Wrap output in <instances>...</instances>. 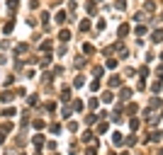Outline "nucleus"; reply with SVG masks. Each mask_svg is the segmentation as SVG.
Here are the masks:
<instances>
[{"label":"nucleus","instance_id":"nucleus-32","mask_svg":"<svg viewBox=\"0 0 163 155\" xmlns=\"http://www.w3.org/2000/svg\"><path fill=\"white\" fill-rule=\"evenodd\" d=\"M88 104H90V109H98L100 99H98V97H90V102H88Z\"/></svg>","mask_w":163,"mask_h":155},{"label":"nucleus","instance_id":"nucleus-48","mask_svg":"<svg viewBox=\"0 0 163 155\" xmlns=\"http://www.w3.org/2000/svg\"><path fill=\"white\" fill-rule=\"evenodd\" d=\"M68 131H73V133H76V131H78V124H76V121H71V124H68Z\"/></svg>","mask_w":163,"mask_h":155},{"label":"nucleus","instance_id":"nucleus-1","mask_svg":"<svg viewBox=\"0 0 163 155\" xmlns=\"http://www.w3.org/2000/svg\"><path fill=\"white\" fill-rule=\"evenodd\" d=\"M107 85H110V87H112V90H114V87H122V85H124V80H122V78H119V75H112V78H110V80H107Z\"/></svg>","mask_w":163,"mask_h":155},{"label":"nucleus","instance_id":"nucleus-8","mask_svg":"<svg viewBox=\"0 0 163 155\" xmlns=\"http://www.w3.org/2000/svg\"><path fill=\"white\" fill-rule=\"evenodd\" d=\"M12 97H15V92H10V90H5V92L0 94V102H5V104H7V102H12Z\"/></svg>","mask_w":163,"mask_h":155},{"label":"nucleus","instance_id":"nucleus-4","mask_svg":"<svg viewBox=\"0 0 163 155\" xmlns=\"http://www.w3.org/2000/svg\"><path fill=\"white\" fill-rule=\"evenodd\" d=\"M161 107H163L161 99H158V97H151V102H149V109L153 112V109H161Z\"/></svg>","mask_w":163,"mask_h":155},{"label":"nucleus","instance_id":"nucleus-53","mask_svg":"<svg viewBox=\"0 0 163 155\" xmlns=\"http://www.w3.org/2000/svg\"><path fill=\"white\" fill-rule=\"evenodd\" d=\"M161 119H163V112H161Z\"/></svg>","mask_w":163,"mask_h":155},{"label":"nucleus","instance_id":"nucleus-43","mask_svg":"<svg viewBox=\"0 0 163 155\" xmlns=\"http://www.w3.org/2000/svg\"><path fill=\"white\" fill-rule=\"evenodd\" d=\"M136 34H139V36H144V34H146V27H144V24H139V27H136Z\"/></svg>","mask_w":163,"mask_h":155},{"label":"nucleus","instance_id":"nucleus-23","mask_svg":"<svg viewBox=\"0 0 163 155\" xmlns=\"http://www.w3.org/2000/svg\"><path fill=\"white\" fill-rule=\"evenodd\" d=\"M78 29H80V31H88V29H90V20H83V22L78 24Z\"/></svg>","mask_w":163,"mask_h":155},{"label":"nucleus","instance_id":"nucleus-30","mask_svg":"<svg viewBox=\"0 0 163 155\" xmlns=\"http://www.w3.org/2000/svg\"><path fill=\"white\" fill-rule=\"evenodd\" d=\"M139 126H141V121H139V119H131V121H129V128H131V131H136Z\"/></svg>","mask_w":163,"mask_h":155},{"label":"nucleus","instance_id":"nucleus-19","mask_svg":"<svg viewBox=\"0 0 163 155\" xmlns=\"http://www.w3.org/2000/svg\"><path fill=\"white\" fill-rule=\"evenodd\" d=\"M71 99V87H64L61 90V102H68Z\"/></svg>","mask_w":163,"mask_h":155},{"label":"nucleus","instance_id":"nucleus-49","mask_svg":"<svg viewBox=\"0 0 163 155\" xmlns=\"http://www.w3.org/2000/svg\"><path fill=\"white\" fill-rule=\"evenodd\" d=\"M156 75H158V80L163 78V65H158V68H156Z\"/></svg>","mask_w":163,"mask_h":155},{"label":"nucleus","instance_id":"nucleus-52","mask_svg":"<svg viewBox=\"0 0 163 155\" xmlns=\"http://www.w3.org/2000/svg\"><path fill=\"white\" fill-rule=\"evenodd\" d=\"M34 155H41V153H39V150H37V153H34Z\"/></svg>","mask_w":163,"mask_h":155},{"label":"nucleus","instance_id":"nucleus-10","mask_svg":"<svg viewBox=\"0 0 163 155\" xmlns=\"http://www.w3.org/2000/svg\"><path fill=\"white\" fill-rule=\"evenodd\" d=\"M39 49H41V51H51V49H54V41H51V39H49V41H41Z\"/></svg>","mask_w":163,"mask_h":155},{"label":"nucleus","instance_id":"nucleus-17","mask_svg":"<svg viewBox=\"0 0 163 155\" xmlns=\"http://www.w3.org/2000/svg\"><path fill=\"white\" fill-rule=\"evenodd\" d=\"M15 114H17V109H15V107H7V109L2 112V116H5V119H10V116H15Z\"/></svg>","mask_w":163,"mask_h":155},{"label":"nucleus","instance_id":"nucleus-26","mask_svg":"<svg viewBox=\"0 0 163 155\" xmlns=\"http://www.w3.org/2000/svg\"><path fill=\"white\" fill-rule=\"evenodd\" d=\"M27 49H29V46H27V44H17V46H15V54H25V51H27Z\"/></svg>","mask_w":163,"mask_h":155},{"label":"nucleus","instance_id":"nucleus-37","mask_svg":"<svg viewBox=\"0 0 163 155\" xmlns=\"http://www.w3.org/2000/svg\"><path fill=\"white\" fill-rule=\"evenodd\" d=\"M139 75H141V78H149V68L141 65V68H139Z\"/></svg>","mask_w":163,"mask_h":155},{"label":"nucleus","instance_id":"nucleus-34","mask_svg":"<svg viewBox=\"0 0 163 155\" xmlns=\"http://www.w3.org/2000/svg\"><path fill=\"white\" fill-rule=\"evenodd\" d=\"M90 90H93V92H98V90H100V80H98V78L90 83Z\"/></svg>","mask_w":163,"mask_h":155},{"label":"nucleus","instance_id":"nucleus-54","mask_svg":"<svg viewBox=\"0 0 163 155\" xmlns=\"http://www.w3.org/2000/svg\"><path fill=\"white\" fill-rule=\"evenodd\" d=\"M161 61H163V54H161Z\"/></svg>","mask_w":163,"mask_h":155},{"label":"nucleus","instance_id":"nucleus-45","mask_svg":"<svg viewBox=\"0 0 163 155\" xmlns=\"http://www.w3.org/2000/svg\"><path fill=\"white\" fill-rule=\"evenodd\" d=\"M102 73H105V68H102V65H95V78H100Z\"/></svg>","mask_w":163,"mask_h":155},{"label":"nucleus","instance_id":"nucleus-6","mask_svg":"<svg viewBox=\"0 0 163 155\" xmlns=\"http://www.w3.org/2000/svg\"><path fill=\"white\" fill-rule=\"evenodd\" d=\"M122 143H124L122 133H119V131H114V133H112V146H122Z\"/></svg>","mask_w":163,"mask_h":155},{"label":"nucleus","instance_id":"nucleus-13","mask_svg":"<svg viewBox=\"0 0 163 155\" xmlns=\"http://www.w3.org/2000/svg\"><path fill=\"white\" fill-rule=\"evenodd\" d=\"M56 22H59V24H66V22H68V17H66L64 10H61V12H56Z\"/></svg>","mask_w":163,"mask_h":155},{"label":"nucleus","instance_id":"nucleus-42","mask_svg":"<svg viewBox=\"0 0 163 155\" xmlns=\"http://www.w3.org/2000/svg\"><path fill=\"white\" fill-rule=\"evenodd\" d=\"M44 109H46V112H54V109H56V102H46V107H44Z\"/></svg>","mask_w":163,"mask_h":155},{"label":"nucleus","instance_id":"nucleus-24","mask_svg":"<svg viewBox=\"0 0 163 155\" xmlns=\"http://www.w3.org/2000/svg\"><path fill=\"white\" fill-rule=\"evenodd\" d=\"M85 155H98V143H95V146H88V148H85Z\"/></svg>","mask_w":163,"mask_h":155},{"label":"nucleus","instance_id":"nucleus-41","mask_svg":"<svg viewBox=\"0 0 163 155\" xmlns=\"http://www.w3.org/2000/svg\"><path fill=\"white\" fill-rule=\"evenodd\" d=\"M151 90H153V92H161V80H156V83L151 85Z\"/></svg>","mask_w":163,"mask_h":155},{"label":"nucleus","instance_id":"nucleus-44","mask_svg":"<svg viewBox=\"0 0 163 155\" xmlns=\"http://www.w3.org/2000/svg\"><path fill=\"white\" fill-rule=\"evenodd\" d=\"M127 112H129V114H136V112H139V107H136V104H129V107H127Z\"/></svg>","mask_w":163,"mask_h":155},{"label":"nucleus","instance_id":"nucleus-50","mask_svg":"<svg viewBox=\"0 0 163 155\" xmlns=\"http://www.w3.org/2000/svg\"><path fill=\"white\" fill-rule=\"evenodd\" d=\"M158 155H163V148H161V150H158Z\"/></svg>","mask_w":163,"mask_h":155},{"label":"nucleus","instance_id":"nucleus-22","mask_svg":"<svg viewBox=\"0 0 163 155\" xmlns=\"http://www.w3.org/2000/svg\"><path fill=\"white\" fill-rule=\"evenodd\" d=\"M17 7H20V2H17V0H7V10H10V12H15Z\"/></svg>","mask_w":163,"mask_h":155},{"label":"nucleus","instance_id":"nucleus-3","mask_svg":"<svg viewBox=\"0 0 163 155\" xmlns=\"http://www.w3.org/2000/svg\"><path fill=\"white\" fill-rule=\"evenodd\" d=\"M151 41H153V44H161V41H163V29H153V34H151Z\"/></svg>","mask_w":163,"mask_h":155},{"label":"nucleus","instance_id":"nucleus-16","mask_svg":"<svg viewBox=\"0 0 163 155\" xmlns=\"http://www.w3.org/2000/svg\"><path fill=\"white\" fill-rule=\"evenodd\" d=\"M85 85V78L83 75H76V80H73V87H83Z\"/></svg>","mask_w":163,"mask_h":155},{"label":"nucleus","instance_id":"nucleus-33","mask_svg":"<svg viewBox=\"0 0 163 155\" xmlns=\"http://www.w3.org/2000/svg\"><path fill=\"white\" fill-rule=\"evenodd\" d=\"M100 116H95V114H90V116H85V124L90 126V124H95V121H98Z\"/></svg>","mask_w":163,"mask_h":155},{"label":"nucleus","instance_id":"nucleus-28","mask_svg":"<svg viewBox=\"0 0 163 155\" xmlns=\"http://www.w3.org/2000/svg\"><path fill=\"white\" fill-rule=\"evenodd\" d=\"M49 131H51V133H56V136H59V133H61V124H51V126H49Z\"/></svg>","mask_w":163,"mask_h":155},{"label":"nucleus","instance_id":"nucleus-5","mask_svg":"<svg viewBox=\"0 0 163 155\" xmlns=\"http://www.w3.org/2000/svg\"><path fill=\"white\" fill-rule=\"evenodd\" d=\"M129 24H119V29H117V36H119V39H124V36H127V34H129Z\"/></svg>","mask_w":163,"mask_h":155},{"label":"nucleus","instance_id":"nucleus-7","mask_svg":"<svg viewBox=\"0 0 163 155\" xmlns=\"http://www.w3.org/2000/svg\"><path fill=\"white\" fill-rule=\"evenodd\" d=\"M12 29H15V20H7V22L2 24V31H5V34H12Z\"/></svg>","mask_w":163,"mask_h":155},{"label":"nucleus","instance_id":"nucleus-12","mask_svg":"<svg viewBox=\"0 0 163 155\" xmlns=\"http://www.w3.org/2000/svg\"><path fill=\"white\" fill-rule=\"evenodd\" d=\"M102 102H105V104H110V102H114V94L110 92V90H107V92H102Z\"/></svg>","mask_w":163,"mask_h":155},{"label":"nucleus","instance_id":"nucleus-11","mask_svg":"<svg viewBox=\"0 0 163 155\" xmlns=\"http://www.w3.org/2000/svg\"><path fill=\"white\" fill-rule=\"evenodd\" d=\"M93 141H95V133L93 131H85L83 133V143H93Z\"/></svg>","mask_w":163,"mask_h":155},{"label":"nucleus","instance_id":"nucleus-40","mask_svg":"<svg viewBox=\"0 0 163 155\" xmlns=\"http://www.w3.org/2000/svg\"><path fill=\"white\" fill-rule=\"evenodd\" d=\"M12 83H15V78H12V75H7V78H5V87H12Z\"/></svg>","mask_w":163,"mask_h":155},{"label":"nucleus","instance_id":"nucleus-35","mask_svg":"<svg viewBox=\"0 0 163 155\" xmlns=\"http://www.w3.org/2000/svg\"><path fill=\"white\" fill-rule=\"evenodd\" d=\"M107 128H110V126L102 121V124H98V133H107Z\"/></svg>","mask_w":163,"mask_h":155},{"label":"nucleus","instance_id":"nucleus-21","mask_svg":"<svg viewBox=\"0 0 163 155\" xmlns=\"http://www.w3.org/2000/svg\"><path fill=\"white\" fill-rule=\"evenodd\" d=\"M71 107H73V112H83V107H85V104H83L80 99H76V102H73Z\"/></svg>","mask_w":163,"mask_h":155},{"label":"nucleus","instance_id":"nucleus-18","mask_svg":"<svg viewBox=\"0 0 163 155\" xmlns=\"http://www.w3.org/2000/svg\"><path fill=\"white\" fill-rule=\"evenodd\" d=\"M32 141H34V146H37V148H41V146H44V143H46V141H44V136H41V133H39V136H34Z\"/></svg>","mask_w":163,"mask_h":155},{"label":"nucleus","instance_id":"nucleus-51","mask_svg":"<svg viewBox=\"0 0 163 155\" xmlns=\"http://www.w3.org/2000/svg\"><path fill=\"white\" fill-rule=\"evenodd\" d=\"M93 2H102V0H93Z\"/></svg>","mask_w":163,"mask_h":155},{"label":"nucleus","instance_id":"nucleus-47","mask_svg":"<svg viewBox=\"0 0 163 155\" xmlns=\"http://www.w3.org/2000/svg\"><path fill=\"white\" fill-rule=\"evenodd\" d=\"M76 65H78V68H83V65H85V58H83V56H78V61H76Z\"/></svg>","mask_w":163,"mask_h":155},{"label":"nucleus","instance_id":"nucleus-36","mask_svg":"<svg viewBox=\"0 0 163 155\" xmlns=\"http://www.w3.org/2000/svg\"><path fill=\"white\" fill-rule=\"evenodd\" d=\"M41 24L49 27V12H41Z\"/></svg>","mask_w":163,"mask_h":155},{"label":"nucleus","instance_id":"nucleus-2","mask_svg":"<svg viewBox=\"0 0 163 155\" xmlns=\"http://www.w3.org/2000/svg\"><path fill=\"white\" fill-rule=\"evenodd\" d=\"M127 99H131V87H119V102H127Z\"/></svg>","mask_w":163,"mask_h":155},{"label":"nucleus","instance_id":"nucleus-46","mask_svg":"<svg viewBox=\"0 0 163 155\" xmlns=\"http://www.w3.org/2000/svg\"><path fill=\"white\" fill-rule=\"evenodd\" d=\"M37 102H39V99H37V94H32V97H29V99H27V104H29V107H34V104H37Z\"/></svg>","mask_w":163,"mask_h":155},{"label":"nucleus","instance_id":"nucleus-56","mask_svg":"<svg viewBox=\"0 0 163 155\" xmlns=\"http://www.w3.org/2000/svg\"><path fill=\"white\" fill-rule=\"evenodd\" d=\"M122 155H127V153H122Z\"/></svg>","mask_w":163,"mask_h":155},{"label":"nucleus","instance_id":"nucleus-9","mask_svg":"<svg viewBox=\"0 0 163 155\" xmlns=\"http://www.w3.org/2000/svg\"><path fill=\"white\" fill-rule=\"evenodd\" d=\"M68 39H71V31H68V29H61V31H59V41H61V44H66Z\"/></svg>","mask_w":163,"mask_h":155},{"label":"nucleus","instance_id":"nucleus-38","mask_svg":"<svg viewBox=\"0 0 163 155\" xmlns=\"http://www.w3.org/2000/svg\"><path fill=\"white\" fill-rule=\"evenodd\" d=\"M71 114H73V107H64V119H68Z\"/></svg>","mask_w":163,"mask_h":155},{"label":"nucleus","instance_id":"nucleus-27","mask_svg":"<svg viewBox=\"0 0 163 155\" xmlns=\"http://www.w3.org/2000/svg\"><path fill=\"white\" fill-rule=\"evenodd\" d=\"M93 51H95V46H93V44H85V46H83V54H85V56H90Z\"/></svg>","mask_w":163,"mask_h":155},{"label":"nucleus","instance_id":"nucleus-20","mask_svg":"<svg viewBox=\"0 0 163 155\" xmlns=\"http://www.w3.org/2000/svg\"><path fill=\"white\" fill-rule=\"evenodd\" d=\"M10 131H12V124H10V121H7V124H0V133H2V136L10 133Z\"/></svg>","mask_w":163,"mask_h":155},{"label":"nucleus","instance_id":"nucleus-25","mask_svg":"<svg viewBox=\"0 0 163 155\" xmlns=\"http://www.w3.org/2000/svg\"><path fill=\"white\" fill-rule=\"evenodd\" d=\"M144 10H146V12H153V10H156V5H153L151 0H146V2H144Z\"/></svg>","mask_w":163,"mask_h":155},{"label":"nucleus","instance_id":"nucleus-15","mask_svg":"<svg viewBox=\"0 0 163 155\" xmlns=\"http://www.w3.org/2000/svg\"><path fill=\"white\" fill-rule=\"evenodd\" d=\"M85 7H88V15H95V12H98V2H93V0H90Z\"/></svg>","mask_w":163,"mask_h":155},{"label":"nucleus","instance_id":"nucleus-29","mask_svg":"<svg viewBox=\"0 0 163 155\" xmlns=\"http://www.w3.org/2000/svg\"><path fill=\"white\" fill-rule=\"evenodd\" d=\"M39 63H41V68H49V65H51V56H44Z\"/></svg>","mask_w":163,"mask_h":155},{"label":"nucleus","instance_id":"nucleus-14","mask_svg":"<svg viewBox=\"0 0 163 155\" xmlns=\"http://www.w3.org/2000/svg\"><path fill=\"white\" fill-rule=\"evenodd\" d=\"M117 65H119V61H117V58H107V63H105V68H110V70H114Z\"/></svg>","mask_w":163,"mask_h":155},{"label":"nucleus","instance_id":"nucleus-39","mask_svg":"<svg viewBox=\"0 0 163 155\" xmlns=\"http://www.w3.org/2000/svg\"><path fill=\"white\" fill-rule=\"evenodd\" d=\"M34 128H44V126H46V124H44V121H41V119H34Z\"/></svg>","mask_w":163,"mask_h":155},{"label":"nucleus","instance_id":"nucleus-55","mask_svg":"<svg viewBox=\"0 0 163 155\" xmlns=\"http://www.w3.org/2000/svg\"><path fill=\"white\" fill-rule=\"evenodd\" d=\"M161 20H163V15H161Z\"/></svg>","mask_w":163,"mask_h":155},{"label":"nucleus","instance_id":"nucleus-31","mask_svg":"<svg viewBox=\"0 0 163 155\" xmlns=\"http://www.w3.org/2000/svg\"><path fill=\"white\" fill-rule=\"evenodd\" d=\"M114 7H117V10H127V0H117Z\"/></svg>","mask_w":163,"mask_h":155}]
</instances>
